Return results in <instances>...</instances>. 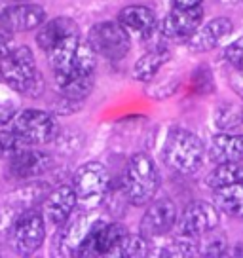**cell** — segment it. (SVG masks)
<instances>
[{
  "label": "cell",
  "mask_w": 243,
  "mask_h": 258,
  "mask_svg": "<svg viewBox=\"0 0 243 258\" xmlns=\"http://www.w3.org/2000/svg\"><path fill=\"white\" fill-rule=\"evenodd\" d=\"M160 188V171L156 161L145 152L133 154L122 177V190L130 205L145 207L152 202Z\"/></svg>",
  "instance_id": "cell-1"
},
{
  "label": "cell",
  "mask_w": 243,
  "mask_h": 258,
  "mask_svg": "<svg viewBox=\"0 0 243 258\" xmlns=\"http://www.w3.org/2000/svg\"><path fill=\"white\" fill-rule=\"evenodd\" d=\"M163 161L178 175L194 177L205 163L202 139L185 127H173L163 143Z\"/></svg>",
  "instance_id": "cell-2"
},
{
  "label": "cell",
  "mask_w": 243,
  "mask_h": 258,
  "mask_svg": "<svg viewBox=\"0 0 243 258\" xmlns=\"http://www.w3.org/2000/svg\"><path fill=\"white\" fill-rule=\"evenodd\" d=\"M93 74H95V53L89 46H80L73 67L67 73L53 76L59 95L74 101H84L93 89V80H95Z\"/></svg>",
  "instance_id": "cell-3"
},
{
  "label": "cell",
  "mask_w": 243,
  "mask_h": 258,
  "mask_svg": "<svg viewBox=\"0 0 243 258\" xmlns=\"http://www.w3.org/2000/svg\"><path fill=\"white\" fill-rule=\"evenodd\" d=\"M0 78L17 93H33L38 84L36 59L31 48L16 46L0 61Z\"/></svg>",
  "instance_id": "cell-4"
},
{
  "label": "cell",
  "mask_w": 243,
  "mask_h": 258,
  "mask_svg": "<svg viewBox=\"0 0 243 258\" xmlns=\"http://www.w3.org/2000/svg\"><path fill=\"white\" fill-rule=\"evenodd\" d=\"M73 188L78 202L84 207L95 209L99 203L105 202L108 188H110L108 171L101 161L82 163L73 177Z\"/></svg>",
  "instance_id": "cell-5"
},
{
  "label": "cell",
  "mask_w": 243,
  "mask_h": 258,
  "mask_svg": "<svg viewBox=\"0 0 243 258\" xmlns=\"http://www.w3.org/2000/svg\"><path fill=\"white\" fill-rule=\"evenodd\" d=\"M88 46L95 55L105 57L108 61H120L130 51L131 38L130 32L118 23V19L101 21L89 29Z\"/></svg>",
  "instance_id": "cell-6"
},
{
  "label": "cell",
  "mask_w": 243,
  "mask_h": 258,
  "mask_svg": "<svg viewBox=\"0 0 243 258\" xmlns=\"http://www.w3.org/2000/svg\"><path fill=\"white\" fill-rule=\"evenodd\" d=\"M46 239V218L40 211L27 209L19 213L10 226V243L12 249L21 256H29L42 247Z\"/></svg>",
  "instance_id": "cell-7"
},
{
  "label": "cell",
  "mask_w": 243,
  "mask_h": 258,
  "mask_svg": "<svg viewBox=\"0 0 243 258\" xmlns=\"http://www.w3.org/2000/svg\"><path fill=\"white\" fill-rule=\"evenodd\" d=\"M12 131L23 141L27 146L31 145H46L51 143L59 133L57 120L46 110L40 108H25L14 116Z\"/></svg>",
  "instance_id": "cell-8"
},
{
  "label": "cell",
  "mask_w": 243,
  "mask_h": 258,
  "mask_svg": "<svg viewBox=\"0 0 243 258\" xmlns=\"http://www.w3.org/2000/svg\"><path fill=\"white\" fill-rule=\"evenodd\" d=\"M220 222V211L215 207V203L209 202H192L188 203L185 211L177 218V232L185 237H194L207 234L211 230H217Z\"/></svg>",
  "instance_id": "cell-9"
},
{
  "label": "cell",
  "mask_w": 243,
  "mask_h": 258,
  "mask_svg": "<svg viewBox=\"0 0 243 258\" xmlns=\"http://www.w3.org/2000/svg\"><path fill=\"white\" fill-rule=\"evenodd\" d=\"M177 205L171 202L169 198H162V200H152L148 203V209L141 218L139 224V234L146 237V239H156L162 235L169 234L171 230L177 224Z\"/></svg>",
  "instance_id": "cell-10"
},
{
  "label": "cell",
  "mask_w": 243,
  "mask_h": 258,
  "mask_svg": "<svg viewBox=\"0 0 243 258\" xmlns=\"http://www.w3.org/2000/svg\"><path fill=\"white\" fill-rule=\"evenodd\" d=\"M203 21V8H173L158 23V31L165 40L171 42H187L194 34Z\"/></svg>",
  "instance_id": "cell-11"
},
{
  "label": "cell",
  "mask_w": 243,
  "mask_h": 258,
  "mask_svg": "<svg viewBox=\"0 0 243 258\" xmlns=\"http://www.w3.org/2000/svg\"><path fill=\"white\" fill-rule=\"evenodd\" d=\"M44 21H46V10L31 2H16V6H8L0 12V27L10 34L34 31Z\"/></svg>",
  "instance_id": "cell-12"
},
{
  "label": "cell",
  "mask_w": 243,
  "mask_h": 258,
  "mask_svg": "<svg viewBox=\"0 0 243 258\" xmlns=\"http://www.w3.org/2000/svg\"><path fill=\"white\" fill-rule=\"evenodd\" d=\"M232 31H234V23L230 17H213L211 21L200 25V29L187 40V46L196 53H205L220 46V42L228 38Z\"/></svg>",
  "instance_id": "cell-13"
},
{
  "label": "cell",
  "mask_w": 243,
  "mask_h": 258,
  "mask_svg": "<svg viewBox=\"0 0 243 258\" xmlns=\"http://www.w3.org/2000/svg\"><path fill=\"white\" fill-rule=\"evenodd\" d=\"M51 167V156L34 148H27L19 150L16 156L10 158L8 173L10 177L19 178V180H29L46 173Z\"/></svg>",
  "instance_id": "cell-14"
},
{
  "label": "cell",
  "mask_w": 243,
  "mask_h": 258,
  "mask_svg": "<svg viewBox=\"0 0 243 258\" xmlns=\"http://www.w3.org/2000/svg\"><path fill=\"white\" fill-rule=\"evenodd\" d=\"M76 203H78V198H76V192H74L73 186H57L55 190L48 192V196L44 198L42 215L48 222L61 226L74 213Z\"/></svg>",
  "instance_id": "cell-15"
},
{
  "label": "cell",
  "mask_w": 243,
  "mask_h": 258,
  "mask_svg": "<svg viewBox=\"0 0 243 258\" xmlns=\"http://www.w3.org/2000/svg\"><path fill=\"white\" fill-rule=\"evenodd\" d=\"M97 218L91 213H78L76 217L67 218V222H63L61 234H59V252L65 256H76V250L80 247V243L86 239V235L89 234L91 226L95 224Z\"/></svg>",
  "instance_id": "cell-16"
},
{
  "label": "cell",
  "mask_w": 243,
  "mask_h": 258,
  "mask_svg": "<svg viewBox=\"0 0 243 258\" xmlns=\"http://www.w3.org/2000/svg\"><path fill=\"white\" fill-rule=\"evenodd\" d=\"M118 23L128 32H133V34H139L143 38H148L158 29V17H156L154 10L148 8V6L131 4V6H126L118 14Z\"/></svg>",
  "instance_id": "cell-17"
},
{
  "label": "cell",
  "mask_w": 243,
  "mask_h": 258,
  "mask_svg": "<svg viewBox=\"0 0 243 258\" xmlns=\"http://www.w3.org/2000/svg\"><path fill=\"white\" fill-rule=\"evenodd\" d=\"M80 46H82V42H80L78 32H71V34H67L63 40L57 42L49 51H46L48 63H49V67H51L53 76H55V74L67 73V71L73 67L74 61H76V57H78Z\"/></svg>",
  "instance_id": "cell-18"
},
{
  "label": "cell",
  "mask_w": 243,
  "mask_h": 258,
  "mask_svg": "<svg viewBox=\"0 0 243 258\" xmlns=\"http://www.w3.org/2000/svg\"><path fill=\"white\" fill-rule=\"evenodd\" d=\"M207 156L213 163L226 161H243V135L235 133H219L211 139Z\"/></svg>",
  "instance_id": "cell-19"
},
{
  "label": "cell",
  "mask_w": 243,
  "mask_h": 258,
  "mask_svg": "<svg viewBox=\"0 0 243 258\" xmlns=\"http://www.w3.org/2000/svg\"><path fill=\"white\" fill-rule=\"evenodd\" d=\"M71 32H78V25L74 23L71 17H55L49 21L46 19L36 32V46L46 53Z\"/></svg>",
  "instance_id": "cell-20"
},
{
  "label": "cell",
  "mask_w": 243,
  "mask_h": 258,
  "mask_svg": "<svg viewBox=\"0 0 243 258\" xmlns=\"http://www.w3.org/2000/svg\"><path fill=\"white\" fill-rule=\"evenodd\" d=\"M215 207L228 217L243 220V182H234L213 190Z\"/></svg>",
  "instance_id": "cell-21"
},
{
  "label": "cell",
  "mask_w": 243,
  "mask_h": 258,
  "mask_svg": "<svg viewBox=\"0 0 243 258\" xmlns=\"http://www.w3.org/2000/svg\"><path fill=\"white\" fill-rule=\"evenodd\" d=\"M169 59L171 53L165 48H152L135 63V67H133V78L139 82H150Z\"/></svg>",
  "instance_id": "cell-22"
},
{
  "label": "cell",
  "mask_w": 243,
  "mask_h": 258,
  "mask_svg": "<svg viewBox=\"0 0 243 258\" xmlns=\"http://www.w3.org/2000/svg\"><path fill=\"white\" fill-rule=\"evenodd\" d=\"M48 196V184H42V182H34L31 186H23L16 192L10 194L8 198V207L14 213H23L27 209H33L34 203H42L44 198Z\"/></svg>",
  "instance_id": "cell-23"
},
{
  "label": "cell",
  "mask_w": 243,
  "mask_h": 258,
  "mask_svg": "<svg viewBox=\"0 0 243 258\" xmlns=\"http://www.w3.org/2000/svg\"><path fill=\"white\" fill-rule=\"evenodd\" d=\"M241 182V161H226L217 163V167L205 177V186L215 190L220 186Z\"/></svg>",
  "instance_id": "cell-24"
},
{
  "label": "cell",
  "mask_w": 243,
  "mask_h": 258,
  "mask_svg": "<svg viewBox=\"0 0 243 258\" xmlns=\"http://www.w3.org/2000/svg\"><path fill=\"white\" fill-rule=\"evenodd\" d=\"M150 239L143 237L141 234H128L122 239L108 256H124V258H141L150 252Z\"/></svg>",
  "instance_id": "cell-25"
},
{
  "label": "cell",
  "mask_w": 243,
  "mask_h": 258,
  "mask_svg": "<svg viewBox=\"0 0 243 258\" xmlns=\"http://www.w3.org/2000/svg\"><path fill=\"white\" fill-rule=\"evenodd\" d=\"M226 249H228V239L222 232L217 234L215 230H211V232L198 237V254L200 256H209V258L222 256V254H226Z\"/></svg>",
  "instance_id": "cell-26"
},
{
  "label": "cell",
  "mask_w": 243,
  "mask_h": 258,
  "mask_svg": "<svg viewBox=\"0 0 243 258\" xmlns=\"http://www.w3.org/2000/svg\"><path fill=\"white\" fill-rule=\"evenodd\" d=\"M25 146L27 145L17 137L12 129L10 131H2L0 129V160H10L19 150H23Z\"/></svg>",
  "instance_id": "cell-27"
},
{
  "label": "cell",
  "mask_w": 243,
  "mask_h": 258,
  "mask_svg": "<svg viewBox=\"0 0 243 258\" xmlns=\"http://www.w3.org/2000/svg\"><path fill=\"white\" fill-rule=\"evenodd\" d=\"M215 123L220 129H232L235 123H241V108H235L234 105H222L217 108Z\"/></svg>",
  "instance_id": "cell-28"
},
{
  "label": "cell",
  "mask_w": 243,
  "mask_h": 258,
  "mask_svg": "<svg viewBox=\"0 0 243 258\" xmlns=\"http://www.w3.org/2000/svg\"><path fill=\"white\" fill-rule=\"evenodd\" d=\"M224 57H226V61L232 64L234 69L243 71V36L237 38V40H234L228 46L226 51H224Z\"/></svg>",
  "instance_id": "cell-29"
},
{
  "label": "cell",
  "mask_w": 243,
  "mask_h": 258,
  "mask_svg": "<svg viewBox=\"0 0 243 258\" xmlns=\"http://www.w3.org/2000/svg\"><path fill=\"white\" fill-rule=\"evenodd\" d=\"M14 48H16V42H14V38L10 36V32L8 31L0 32V61L8 55Z\"/></svg>",
  "instance_id": "cell-30"
},
{
  "label": "cell",
  "mask_w": 243,
  "mask_h": 258,
  "mask_svg": "<svg viewBox=\"0 0 243 258\" xmlns=\"http://www.w3.org/2000/svg\"><path fill=\"white\" fill-rule=\"evenodd\" d=\"M230 86H232V89L243 99V71H237V69H235V73L230 76Z\"/></svg>",
  "instance_id": "cell-31"
},
{
  "label": "cell",
  "mask_w": 243,
  "mask_h": 258,
  "mask_svg": "<svg viewBox=\"0 0 243 258\" xmlns=\"http://www.w3.org/2000/svg\"><path fill=\"white\" fill-rule=\"evenodd\" d=\"M171 2H173V8H194L202 4V0H171Z\"/></svg>",
  "instance_id": "cell-32"
},
{
  "label": "cell",
  "mask_w": 243,
  "mask_h": 258,
  "mask_svg": "<svg viewBox=\"0 0 243 258\" xmlns=\"http://www.w3.org/2000/svg\"><path fill=\"white\" fill-rule=\"evenodd\" d=\"M12 2H31V0H12Z\"/></svg>",
  "instance_id": "cell-33"
},
{
  "label": "cell",
  "mask_w": 243,
  "mask_h": 258,
  "mask_svg": "<svg viewBox=\"0 0 243 258\" xmlns=\"http://www.w3.org/2000/svg\"><path fill=\"white\" fill-rule=\"evenodd\" d=\"M241 182H243V161H241Z\"/></svg>",
  "instance_id": "cell-34"
},
{
  "label": "cell",
  "mask_w": 243,
  "mask_h": 258,
  "mask_svg": "<svg viewBox=\"0 0 243 258\" xmlns=\"http://www.w3.org/2000/svg\"><path fill=\"white\" fill-rule=\"evenodd\" d=\"M241 123H243V108H241Z\"/></svg>",
  "instance_id": "cell-35"
}]
</instances>
